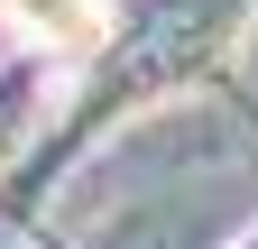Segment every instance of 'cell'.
I'll use <instances>...</instances> for the list:
<instances>
[{
  "instance_id": "obj_1",
  "label": "cell",
  "mask_w": 258,
  "mask_h": 249,
  "mask_svg": "<svg viewBox=\"0 0 258 249\" xmlns=\"http://www.w3.org/2000/svg\"><path fill=\"white\" fill-rule=\"evenodd\" d=\"M0 19L46 55H83L102 46V0H0Z\"/></svg>"
}]
</instances>
